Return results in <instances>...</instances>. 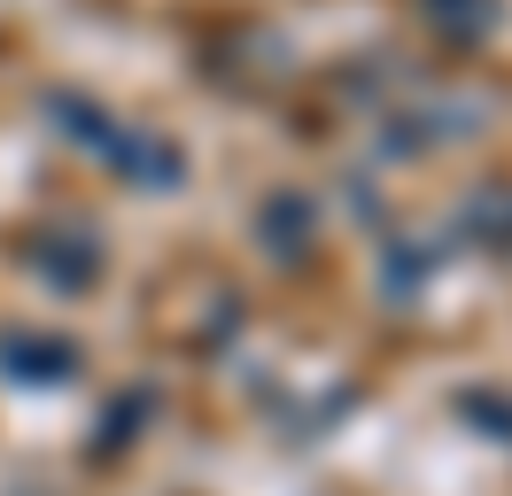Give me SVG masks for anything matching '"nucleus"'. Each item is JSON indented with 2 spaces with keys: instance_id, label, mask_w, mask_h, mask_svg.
<instances>
[{
  "instance_id": "f03ea898",
  "label": "nucleus",
  "mask_w": 512,
  "mask_h": 496,
  "mask_svg": "<svg viewBox=\"0 0 512 496\" xmlns=\"http://www.w3.org/2000/svg\"><path fill=\"white\" fill-rule=\"evenodd\" d=\"M78 341L63 334H32V326H8L0 334V380H16V388H63L78 380Z\"/></svg>"
},
{
  "instance_id": "7ed1b4c3",
  "label": "nucleus",
  "mask_w": 512,
  "mask_h": 496,
  "mask_svg": "<svg viewBox=\"0 0 512 496\" xmlns=\"http://www.w3.org/2000/svg\"><path fill=\"white\" fill-rule=\"evenodd\" d=\"M32 272L55 287V295H86L101 279V241H94V225H55V233H39L32 248Z\"/></svg>"
},
{
  "instance_id": "39448f33",
  "label": "nucleus",
  "mask_w": 512,
  "mask_h": 496,
  "mask_svg": "<svg viewBox=\"0 0 512 496\" xmlns=\"http://www.w3.org/2000/svg\"><path fill=\"white\" fill-rule=\"evenodd\" d=\"M458 233H474L481 248H512V186H474V202L458 210Z\"/></svg>"
},
{
  "instance_id": "423d86ee",
  "label": "nucleus",
  "mask_w": 512,
  "mask_h": 496,
  "mask_svg": "<svg viewBox=\"0 0 512 496\" xmlns=\"http://www.w3.org/2000/svg\"><path fill=\"white\" fill-rule=\"evenodd\" d=\"M427 16H435L450 39H489L497 16H505V0H427Z\"/></svg>"
},
{
  "instance_id": "f257e3e1",
  "label": "nucleus",
  "mask_w": 512,
  "mask_h": 496,
  "mask_svg": "<svg viewBox=\"0 0 512 496\" xmlns=\"http://www.w3.org/2000/svg\"><path fill=\"white\" fill-rule=\"evenodd\" d=\"M47 109L63 117V132L78 140V148H94L101 163H117V171H125L132 186H156V194H171V186L187 179V155L171 148V140L140 132V124H117V117H101L94 101H78V93H55Z\"/></svg>"
},
{
  "instance_id": "20e7f679",
  "label": "nucleus",
  "mask_w": 512,
  "mask_h": 496,
  "mask_svg": "<svg viewBox=\"0 0 512 496\" xmlns=\"http://www.w3.org/2000/svg\"><path fill=\"white\" fill-rule=\"evenodd\" d=\"M311 233H319V202H311V194H295V186H280V194L256 210V241L272 248L280 264H303Z\"/></svg>"
}]
</instances>
